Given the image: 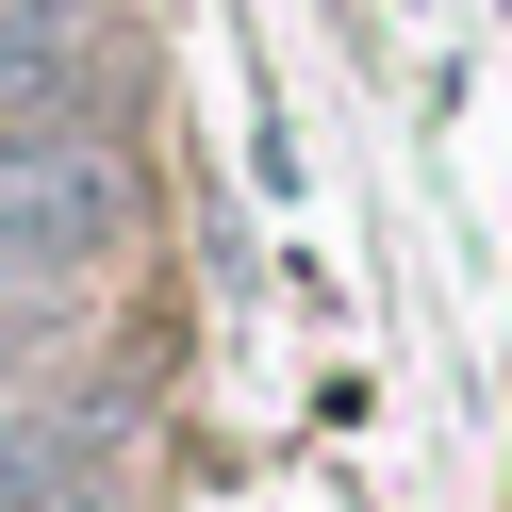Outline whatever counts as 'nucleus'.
I'll return each mask as SVG.
<instances>
[{"label": "nucleus", "instance_id": "obj_1", "mask_svg": "<svg viewBox=\"0 0 512 512\" xmlns=\"http://www.w3.org/2000/svg\"><path fill=\"white\" fill-rule=\"evenodd\" d=\"M133 232V166L100 116H0V281H83Z\"/></svg>", "mask_w": 512, "mask_h": 512}, {"label": "nucleus", "instance_id": "obj_2", "mask_svg": "<svg viewBox=\"0 0 512 512\" xmlns=\"http://www.w3.org/2000/svg\"><path fill=\"white\" fill-rule=\"evenodd\" d=\"M100 83V0H0V116H50Z\"/></svg>", "mask_w": 512, "mask_h": 512}, {"label": "nucleus", "instance_id": "obj_3", "mask_svg": "<svg viewBox=\"0 0 512 512\" xmlns=\"http://www.w3.org/2000/svg\"><path fill=\"white\" fill-rule=\"evenodd\" d=\"M67 347V281H0V380H34Z\"/></svg>", "mask_w": 512, "mask_h": 512}]
</instances>
